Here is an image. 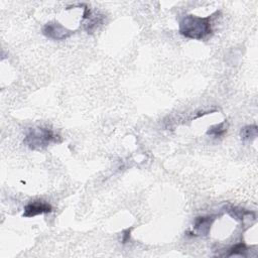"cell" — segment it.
Instances as JSON below:
<instances>
[{"label":"cell","instance_id":"cell-8","mask_svg":"<svg viewBox=\"0 0 258 258\" xmlns=\"http://www.w3.org/2000/svg\"><path fill=\"white\" fill-rule=\"evenodd\" d=\"M226 132H227L226 122L223 121V122H221V123H219V124H216V125L211 126V127L207 130L206 134H207V135H212V136H214V137H222Z\"/></svg>","mask_w":258,"mask_h":258},{"label":"cell","instance_id":"cell-10","mask_svg":"<svg viewBox=\"0 0 258 258\" xmlns=\"http://www.w3.org/2000/svg\"><path fill=\"white\" fill-rule=\"evenodd\" d=\"M227 213L234 219L236 220H240V221H243L244 218H246L247 215L251 214L252 212H249V211H245L243 209H240V208H237V207H230L228 208L227 210Z\"/></svg>","mask_w":258,"mask_h":258},{"label":"cell","instance_id":"cell-1","mask_svg":"<svg viewBox=\"0 0 258 258\" xmlns=\"http://www.w3.org/2000/svg\"><path fill=\"white\" fill-rule=\"evenodd\" d=\"M212 16L201 17L192 14L183 16L178 25L179 33L189 39L202 40L213 32Z\"/></svg>","mask_w":258,"mask_h":258},{"label":"cell","instance_id":"cell-2","mask_svg":"<svg viewBox=\"0 0 258 258\" xmlns=\"http://www.w3.org/2000/svg\"><path fill=\"white\" fill-rule=\"evenodd\" d=\"M61 137L47 127H33L28 129L23 144L31 150H42L50 144L60 143Z\"/></svg>","mask_w":258,"mask_h":258},{"label":"cell","instance_id":"cell-5","mask_svg":"<svg viewBox=\"0 0 258 258\" xmlns=\"http://www.w3.org/2000/svg\"><path fill=\"white\" fill-rule=\"evenodd\" d=\"M83 20H87L85 24V29L88 33L92 34L104 21V15L102 14H93L91 10L86 6L83 13Z\"/></svg>","mask_w":258,"mask_h":258},{"label":"cell","instance_id":"cell-9","mask_svg":"<svg viewBox=\"0 0 258 258\" xmlns=\"http://www.w3.org/2000/svg\"><path fill=\"white\" fill-rule=\"evenodd\" d=\"M248 251V248L246 246L245 243L243 242H240V243H237L235 244L234 246H232L230 249H229V253L226 254V256H235V255H239V256H246V252Z\"/></svg>","mask_w":258,"mask_h":258},{"label":"cell","instance_id":"cell-4","mask_svg":"<svg viewBox=\"0 0 258 258\" xmlns=\"http://www.w3.org/2000/svg\"><path fill=\"white\" fill-rule=\"evenodd\" d=\"M51 212H52V207L50 204L41 200H35L33 202L28 203L24 207L22 216L24 218H33L35 216L49 214Z\"/></svg>","mask_w":258,"mask_h":258},{"label":"cell","instance_id":"cell-7","mask_svg":"<svg viewBox=\"0 0 258 258\" xmlns=\"http://www.w3.org/2000/svg\"><path fill=\"white\" fill-rule=\"evenodd\" d=\"M258 129L255 124L244 126L240 131V136L243 141H251L257 137Z\"/></svg>","mask_w":258,"mask_h":258},{"label":"cell","instance_id":"cell-11","mask_svg":"<svg viewBox=\"0 0 258 258\" xmlns=\"http://www.w3.org/2000/svg\"><path fill=\"white\" fill-rule=\"evenodd\" d=\"M131 231H132V228H128L122 232V243L123 244L129 242L130 236H131Z\"/></svg>","mask_w":258,"mask_h":258},{"label":"cell","instance_id":"cell-3","mask_svg":"<svg viewBox=\"0 0 258 258\" xmlns=\"http://www.w3.org/2000/svg\"><path fill=\"white\" fill-rule=\"evenodd\" d=\"M74 32L56 21L47 22L42 27V34L52 40H64L72 36Z\"/></svg>","mask_w":258,"mask_h":258},{"label":"cell","instance_id":"cell-6","mask_svg":"<svg viewBox=\"0 0 258 258\" xmlns=\"http://www.w3.org/2000/svg\"><path fill=\"white\" fill-rule=\"evenodd\" d=\"M216 220L215 216H199L195 219L194 229L201 236H207L210 233L211 227Z\"/></svg>","mask_w":258,"mask_h":258}]
</instances>
